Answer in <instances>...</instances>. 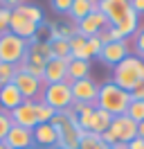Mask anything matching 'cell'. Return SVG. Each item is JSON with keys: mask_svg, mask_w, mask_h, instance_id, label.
Wrapping results in <instances>:
<instances>
[{"mask_svg": "<svg viewBox=\"0 0 144 149\" xmlns=\"http://www.w3.org/2000/svg\"><path fill=\"white\" fill-rule=\"evenodd\" d=\"M128 104H131V95L122 91L117 84L113 81H106L104 86H99V95H97V109H104L108 111L113 118L117 115H126V109H128Z\"/></svg>", "mask_w": 144, "mask_h": 149, "instance_id": "1", "label": "cell"}, {"mask_svg": "<svg viewBox=\"0 0 144 149\" xmlns=\"http://www.w3.org/2000/svg\"><path fill=\"white\" fill-rule=\"evenodd\" d=\"M142 79H144V59H140V56L128 54L122 63L115 65L113 84H117L122 91H126V93H131L133 86L137 84V81H142Z\"/></svg>", "mask_w": 144, "mask_h": 149, "instance_id": "2", "label": "cell"}, {"mask_svg": "<svg viewBox=\"0 0 144 149\" xmlns=\"http://www.w3.org/2000/svg\"><path fill=\"white\" fill-rule=\"evenodd\" d=\"M27 54V41L25 38L14 36L11 32H2L0 34V63L9 65H20L25 61Z\"/></svg>", "mask_w": 144, "mask_h": 149, "instance_id": "3", "label": "cell"}, {"mask_svg": "<svg viewBox=\"0 0 144 149\" xmlns=\"http://www.w3.org/2000/svg\"><path fill=\"white\" fill-rule=\"evenodd\" d=\"M41 100L45 104H50L54 111H65L72 106V88H70V81H61V84H47L43 88V95Z\"/></svg>", "mask_w": 144, "mask_h": 149, "instance_id": "4", "label": "cell"}, {"mask_svg": "<svg viewBox=\"0 0 144 149\" xmlns=\"http://www.w3.org/2000/svg\"><path fill=\"white\" fill-rule=\"evenodd\" d=\"M14 86H16L18 91H20L23 100H32V102L41 100V95H43V88H45L43 81H38L36 77L27 74L25 70H20V68H16V74H14Z\"/></svg>", "mask_w": 144, "mask_h": 149, "instance_id": "5", "label": "cell"}, {"mask_svg": "<svg viewBox=\"0 0 144 149\" xmlns=\"http://www.w3.org/2000/svg\"><path fill=\"white\" fill-rule=\"evenodd\" d=\"M99 11L106 16L108 25L115 27L131 14V2L128 0H101L99 2Z\"/></svg>", "mask_w": 144, "mask_h": 149, "instance_id": "6", "label": "cell"}, {"mask_svg": "<svg viewBox=\"0 0 144 149\" xmlns=\"http://www.w3.org/2000/svg\"><path fill=\"white\" fill-rule=\"evenodd\" d=\"M72 88V100L74 102H81V104H97V95H99V86L95 84V79H79V81H72L70 84ZM72 102V104H74Z\"/></svg>", "mask_w": 144, "mask_h": 149, "instance_id": "7", "label": "cell"}, {"mask_svg": "<svg viewBox=\"0 0 144 149\" xmlns=\"http://www.w3.org/2000/svg\"><path fill=\"white\" fill-rule=\"evenodd\" d=\"M108 131L117 138V142H131L133 138H137V122H133L128 115H117L113 118Z\"/></svg>", "mask_w": 144, "mask_h": 149, "instance_id": "8", "label": "cell"}, {"mask_svg": "<svg viewBox=\"0 0 144 149\" xmlns=\"http://www.w3.org/2000/svg\"><path fill=\"white\" fill-rule=\"evenodd\" d=\"M9 32H11L14 36H18V38H25V41H29V38L36 36L38 25H36V23H32L29 18H25V16H23L18 9H11V18H9Z\"/></svg>", "mask_w": 144, "mask_h": 149, "instance_id": "9", "label": "cell"}, {"mask_svg": "<svg viewBox=\"0 0 144 149\" xmlns=\"http://www.w3.org/2000/svg\"><path fill=\"white\" fill-rule=\"evenodd\" d=\"M106 27H108V20H106V16H104L101 11H92V14H88L83 20H79V23L74 25L77 34H79V36H86V38L97 36L99 32L106 29Z\"/></svg>", "mask_w": 144, "mask_h": 149, "instance_id": "10", "label": "cell"}, {"mask_svg": "<svg viewBox=\"0 0 144 149\" xmlns=\"http://www.w3.org/2000/svg\"><path fill=\"white\" fill-rule=\"evenodd\" d=\"M11 115V122L16 124V127H25V129H34L38 120H36V102L32 100H25V102L20 104L18 109L9 113Z\"/></svg>", "mask_w": 144, "mask_h": 149, "instance_id": "11", "label": "cell"}, {"mask_svg": "<svg viewBox=\"0 0 144 149\" xmlns=\"http://www.w3.org/2000/svg\"><path fill=\"white\" fill-rule=\"evenodd\" d=\"M126 56H128V43H126V41H113V43L104 45L101 52H99L101 63L113 65V68H115L117 63H122Z\"/></svg>", "mask_w": 144, "mask_h": 149, "instance_id": "12", "label": "cell"}, {"mask_svg": "<svg viewBox=\"0 0 144 149\" xmlns=\"http://www.w3.org/2000/svg\"><path fill=\"white\" fill-rule=\"evenodd\" d=\"M72 56H65V59H50L45 63V77L43 81L47 84H61V81H68V61Z\"/></svg>", "mask_w": 144, "mask_h": 149, "instance_id": "13", "label": "cell"}, {"mask_svg": "<svg viewBox=\"0 0 144 149\" xmlns=\"http://www.w3.org/2000/svg\"><path fill=\"white\" fill-rule=\"evenodd\" d=\"M7 149H27V147H34V138H32V129H25V127H16L11 124L7 138L2 140Z\"/></svg>", "mask_w": 144, "mask_h": 149, "instance_id": "14", "label": "cell"}, {"mask_svg": "<svg viewBox=\"0 0 144 149\" xmlns=\"http://www.w3.org/2000/svg\"><path fill=\"white\" fill-rule=\"evenodd\" d=\"M50 59H54V56H52V50H50V43H47V41H36L32 45H27V54H25L27 63L45 68V63H47Z\"/></svg>", "mask_w": 144, "mask_h": 149, "instance_id": "15", "label": "cell"}, {"mask_svg": "<svg viewBox=\"0 0 144 149\" xmlns=\"http://www.w3.org/2000/svg\"><path fill=\"white\" fill-rule=\"evenodd\" d=\"M32 138H34V147L41 145V147H47V149H54L56 142H59V133L52 124H36L32 129Z\"/></svg>", "mask_w": 144, "mask_h": 149, "instance_id": "16", "label": "cell"}, {"mask_svg": "<svg viewBox=\"0 0 144 149\" xmlns=\"http://www.w3.org/2000/svg\"><path fill=\"white\" fill-rule=\"evenodd\" d=\"M23 102H25V100H23L20 91L14 86V81H11V84L0 86V106H2V111L11 113L14 109H18Z\"/></svg>", "mask_w": 144, "mask_h": 149, "instance_id": "17", "label": "cell"}, {"mask_svg": "<svg viewBox=\"0 0 144 149\" xmlns=\"http://www.w3.org/2000/svg\"><path fill=\"white\" fill-rule=\"evenodd\" d=\"M92 11H99L97 2H92V0H72V7H70V11H68V16H70V18L74 20V25H77L79 20H83L88 14H92Z\"/></svg>", "mask_w": 144, "mask_h": 149, "instance_id": "18", "label": "cell"}, {"mask_svg": "<svg viewBox=\"0 0 144 149\" xmlns=\"http://www.w3.org/2000/svg\"><path fill=\"white\" fill-rule=\"evenodd\" d=\"M90 77V61H81V59H70L68 61V81H79Z\"/></svg>", "mask_w": 144, "mask_h": 149, "instance_id": "19", "label": "cell"}, {"mask_svg": "<svg viewBox=\"0 0 144 149\" xmlns=\"http://www.w3.org/2000/svg\"><path fill=\"white\" fill-rule=\"evenodd\" d=\"M70 56L72 59H81V61H90V59H92V54H90V50H88L86 36L74 34V36L70 38Z\"/></svg>", "mask_w": 144, "mask_h": 149, "instance_id": "20", "label": "cell"}, {"mask_svg": "<svg viewBox=\"0 0 144 149\" xmlns=\"http://www.w3.org/2000/svg\"><path fill=\"white\" fill-rule=\"evenodd\" d=\"M110 122H113V115H110L108 111H104V109H97V106H95V113H92V127H90V131L101 136L104 131H108Z\"/></svg>", "mask_w": 144, "mask_h": 149, "instance_id": "21", "label": "cell"}, {"mask_svg": "<svg viewBox=\"0 0 144 149\" xmlns=\"http://www.w3.org/2000/svg\"><path fill=\"white\" fill-rule=\"evenodd\" d=\"M79 149H108V145L101 140L99 133L86 131V133H83V138L79 140Z\"/></svg>", "mask_w": 144, "mask_h": 149, "instance_id": "22", "label": "cell"}, {"mask_svg": "<svg viewBox=\"0 0 144 149\" xmlns=\"http://www.w3.org/2000/svg\"><path fill=\"white\" fill-rule=\"evenodd\" d=\"M54 115H56V111H54L50 104H45L43 100H36V120H38V124H47V122H52Z\"/></svg>", "mask_w": 144, "mask_h": 149, "instance_id": "23", "label": "cell"}, {"mask_svg": "<svg viewBox=\"0 0 144 149\" xmlns=\"http://www.w3.org/2000/svg\"><path fill=\"white\" fill-rule=\"evenodd\" d=\"M126 115L133 122H144V100H131L128 109H126Z\"/></svg>", "mask_w": 144, "mask_h": 149, "instance_id": "24", "label": "cell"}, {"mask_svg": "<svg viewBox=\"0 0 144 149\" xmlns=\"http://www.w3.org/2000/svg\"><path fill=\"white\" fill-rule=\"evenodd\" d=\"M50 43V50H52V56L54 59H65V56H70V41H47Z\"/></svg>", "mask_w": 144, "mask_h": 149, "instance_id": "25", "label": "cell"}, {"mask_svg": "<svg viewBox=\"0 0 144 149\" xmlns=\"http://www.w3.org/2000/svg\"><path fill=\"white\" fill-rule=\"evenodd\" d=\"M25 18H29L32 23H36V25H41V20H43V11H41V7H36V5H20V7H16Z\"/></svg>", "mask_w": 144, "mask_h": 149, "instance_id": "26", "label": "cell"}, {"mask_svg": "<svg viewBox=\"0 0 144 149\" xmlns=\"http://www.w3.org/2000/svg\"><path fill=\"white\" fill-rule=\"evenodd\" d=\"M14 74H16V65L0 63V86L11 84V81H14Z\"/></svg>", "mask_w": 144, "mask_h": 149, "instance_id": "27", "label": "cell"}, {"mask_svg": "<svg viewBox=\"0 0 144 149\" xmlns=\"http://www.w3.org/2000/svg\"><path fill=\"white\" fill-rule=\"evenodd\" d=\"M11 124H14V122H11V115H9L7 111H2V109H0V142L7 138V133H9V129H11Z\"/></svg>", "mask_w": 144, "mask_h": 149, "instance_id": "28", "label": "cell"}, {"mask_svg": "<svg viewBox=\"0 0 144 149\" xmlns=\"http://www.w3.org/2000/svg\"><path fill=\"white\" fill-rule=\"evenodd\" d=\"M133 38H135V56L144 59V27H142V29H137Z\"/></svg>", "mask_w": 144, "mask_h": 149, "instance_id": "29", "label": "cell"}, {"mask_svg": "<svg viewBox=\"0 0 144 149\" xmlns=\"http://www.w3.org/2000/svg\"><path fill=\"white\" fill-rule=\"evenodd\" d=\"M9 18H11V9L0 7V34H2V32H9Z\"/></svg>", "mask_w": 144, "mask_h": 149, "instance_id": "30", "label": "cell"}, {"mask_svg": "<svg viewBox=\"0 0 144 149\" xmlns=\"http://www.w3.org/2000/svg\"><path fill=\"white\" fill-rule=\"evenodd\" d=\"M72 7V0H52V9L56 14H68Z\"/></svg>", "mask_w": 144, "mask_h": 149, "instance_id": "31", "label": "cell"}, {"mask_svg": "<svg viewBox=\"0 0 144 149\" xmlns=\"http://www.w3.org/2000/svg\"><path fill=\"white\" fill-rule=\"evenodd\" d=\"M86 41H88L90 54H92V56H99V52H101V43H99V38L97 36H90V38H86Z\"/></svg>", "mask_w": 144, "mask_h": 149, "instance_id": "32", "label": "cell"}, {"mask_svg": "<svg viewBox=\"0 0 144 149\" xmlns=\"http://www.w3.org/2000/svg\"><path fill=\"white\" fill-rule=\"evenodd\" d=\"M128 95H131V100H144V79H142V81H137Z\"/></svg>", "mask_w": 144, "mask_h": 149, "instance_id": "33", "label": "cell"}, {"mask_svg": "<svg viewBox=\"0 0 144 149\" xmlns=\"http://www.w3.org/2000/svg\"><path fill=\"white\" fill-rule=\"evenodd\" d=\"M131 2V9L140 16V14H144V0H128Z\"/></svg>", "mask_w": 144, "mask_h": 149, "instance_id": "34", "label": "cell"}, {"mask_svg": "<svg viewBox=\"0 0 144 149\" xmlns=\"http://www.w3.org/2000/svg\"><path fill=\"white\" fill-rule=\"evenodd\" d=\"M23 5V0H0V7H7V9H16Z\"/></svg>", "mask_w": 144, "mask_h": 149, "instance_id": "35", "label": "cell"}, {"mask_svg": "<svg viewBox=\"0 0 144 149\" xmlns=\"http://www.w3.org/2000/svg\"><path fill=\"white\" fill-rule=\"evenodd\" d=\"M101 140L106 142L108 147H113V145H117V138L113 136V133H110V131H104V133H101Z\"/></svg>", "mask_w": 144, "mask_h": 149, "instance_id": "36", "label": "cell"}, {"mask_svg": "<svg viewBox=\"0 0 144 149\" xmlns=\"http://www.w3.org/2000/svg\"><path fill=\"white\" fill-rule=\"evenodd\" d=\"M126 149H144V140L142 138H133L131 142H126Z\"/></svg>", "mask_w": 144, "mask_h": 149, "instance_id": "37", "label": "cell"}, {"mask_svg": "<svg viewBox=\"0 0 144 149\" xmlns=\"http://www.w3.org/2000/svg\"><path fill=\"white\" fill-rule=\"evenodd\" d=\"M137 138L144 140V122H140V124H137Z\"/></svg>", "mask_w": 144, "mask_h": 149, "instance_id": "38", "label": "cell"}, {"mask_svg": "<svg viewBox=\"0 0 144 149\" xmlns=\"http://www.w3.org/2000/svg\"><path fill=\"white\" fill-rule=\"evenodd\" d=\"M0 149H7V145H5V142H0Z\"/></svg>", "mask_w": 144, "mask_h": 149, "instance_id": "39", "label": "cell"}, {"mask_svg": "<svg viewBox=\"0 0 144 149\" xmlns=\"http://www.w3.org/2000/svg\"><path fill=\"white\" fill-rule=\"evenodd\" d=\"M92 2H97V5H99V2H101V0H92Z\"/></svg>", "mask_w": 144, "mask_h": 149, "instance_id": "40", "label": "cell"}, {"mask_svg": "<svg viewBox=\"0 0 144 149\" xmlns=\"http://www.w3.org/2000/svg\"><path fill=\"white\" fill-rule=\"evenodd\" d=\"M27 149H38V147H27Z\"/></svg>", "mask_w": 144, "mask_h": 149, "instance_id": "41", "label": "cell"}, {"mask_svg": "<svg viewBox=\"0 0 144 149\" xmlns=\"http://www.w3.org/2000/svg\"><path fill=\"white\" fill-rule=\"evenodd\" d=\"M108 149H115V147H108Z\"/></svg>", "mask_w": 144, "mask_h": 149, "instance_id": "42", "label": "cell"}, {"mask_svg": "<svg viewBox=\"0 0 144 149\" xmlns=\"http://www.w3.org/2000/svg\"><path fill=\"white\" fill-rule=\"evenodd\" d=\"M54 149H61V147H54Z\"/></svg>", "mask_w": 144, "mask_h": 149, "instance_id": "43", "label": "cell"}]
</instances>
